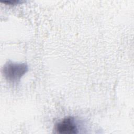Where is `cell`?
<instances>
[{"mask_svg":"<svg viewBox=\"0 0 134 134\" xmlns=\"http://www.w3.org/2000/svg\"><path fill=\"white\" fill-rule=\"evenodd\" d=\"M28 70V67L25 63L8 61L4 65L2 73L6 80L12 83H17Z\"/></svg>","mask_w":134,"mask_h":134,"instance_id":"cell-1","label":"cell"},{"mask_svg":"<svg viewBox=\"0 0 134 134\" xmlns=\"http://www.w3.org/2000/svg\"><path fill=\"white\" fill-rule=\"evenodd\" d=\"M1 2L5 3L6 4H7V5H15V4H17L18 3H19L20 1L12 0V1H2Z\"/></svg>","mask_w":134,"mask_h":134,"instance_id":"cell-3","label":"cell"},{"mask_svg":"<svg viewBox=\"0 0 134 134\" xmlns=\"http://www.w3.org/2000/svg\"><path fill=\"white\" fill-rule=\"evenodd\" d=\"M54 130L58 133L74 134L78 133L77 125L72 117H66L57 123Z\"/></svg>","mask_w":134,"mask_h":134,"instance_id":"cell-2","label":"cell"}]
</instances>
